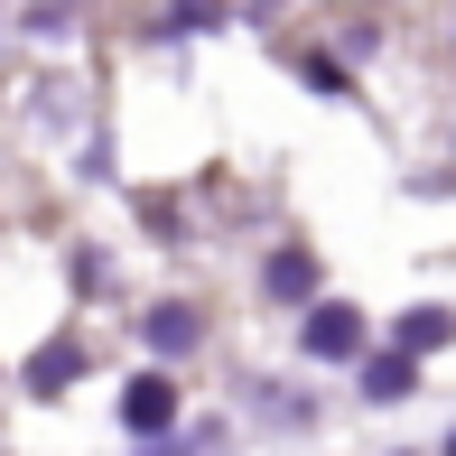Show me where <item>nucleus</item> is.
Segmentation results:
<instances>
[{"mask_svg":"<svg viewBox=\"0 0 456 456\" xmlns=\"http://www.w3.org/2000/svg\"><path fill=\"white\" fill-rule=\"evenodd\" d=\"M354 345H363V317H354V307H336V298H326L317 317H307V354L345 363V354H354Z\"/></svg>","mask_w":456,"mask_h":456,"instance_id":"f257e3e1","label":"nucleus"},{"mask_svg":"<svg viewBox=\"0 0 456 456\" xmlns=\"http://www.w3.org/2000/svg\"><path fill=\"white\" fill-rule=\"evenodd\" d=\"M121 419H131V428H140V438H150V428H168V419H177V391H168V382H159V372H140V382H131V391H121Z\"/></svg>","mask_w":456,"mask_h":456,"instance_id":"f03ea898","label":"nucleus"},{"mask_svg":"<svg viewBox=\"0 0 456 456\" xmlns=\"http://www.w3.org/2000/svg\"><path fill=\"white\" fill-rule=\"evenodd\" d=\"M401 345H410V354L447 345V307H410V317H401Z\"/></svg>","mask_w":456,"mask_h":456,"instance_id":"7ed1b4c3","label":"nucleus"},{"mask_svg":"<svg viewBox=\"0 0 456 456\" xmlns=\"http://www.w3.org/2000/svg\"><path fill=\"white\" fill-rule=\"evenodd\" d=\"M150 336L168 345V354H186V345H196V307H159V317H150Z\"/></svg>","mask_w":456,"mask_h":456,"instance_id":"20e7f679","label":"nucleus"},{"mask_svg":"<svg viewBox=\"0 0 456 456\" xmlns=\"http://www.w3.org/2000/svg\"><path fill=\"white\" fill-rule=\"evenodd\" d=\"M75 363H85V354H75V345H47V354L28 363V391H56V382H66Z\"/></svg>","mask_w":456,"mask_h":456,"instance_id":"39448f33","label":"nucleus"},{"mask_svg":"<svg viewBox=\"0 0 456 456\" xmlns=\"http://www.w3.org/2000/svg\"><path fill=\"white\" fill-rule=\"evenodd\" d=\"M363 391H382V401H401V391H410V354H382V363H363Z\"/></svg>","mask_w":456,"mask_h":456,"instance_id":"423d86ee","label":"nucleus"},{"mask_svg":"<svg viewBox=\"0 0 456 456\" xmlns=\"http://www.w3.org/2000/svg\"><path fill=\"white\" fill-rule=\"evenodd\" d=\"M271 289H280V298H307V289H317V261H307V252H289L280 271H271Z\"/></svg>","mask_w":456,"mask_h":456,"instance_id":"0eeeda50","label":"nucleus"}]
</instances>
